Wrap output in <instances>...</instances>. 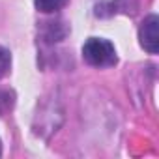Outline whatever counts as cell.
<instances>
[{
    "label": "cell",
    "instance_id": "5",
    "mask_svg": "<svg viewBox=\"0 0 159 159\" xmlns=\"http://www.w3.org/2000/svg\"><path fill=\"white\" fill-rule=\"evenodd\" d=\"M0 153H2V144H0Z\"/></svg>",
    "mask_w": 159,
    "mask_h": 159
},
{
    "label": "cell",
    "instance_id": "2",
    "mask_svg": "<svg viewBox=\"0 0 159 159\" xmlns=\"http://www.w3.org/2000/svg\"><path fill=\"white\" fill-rule=\"evenodd\" d=\"M139 39L140 45L144 47V51H148L150 54H157L159 52V17L155 13L148 15L140 28H139Z\"/></svg>",
    "mask_w": 159,
    "mask_h": 159
},
{
    "label": "cell",
    "instance_id": "1",
    "mask_svg": "<svg viewBox=\"0 0 159 159\" xmlns=\"http://www.w3.org/2000/svg\"><path fill=\"white\" fill-rule=\"evenodd\" d=\"M83 58L96 67H111L116 64L114 45L103 38H90L83 47Z\"/></svg>",
    "mask_w": 159,
    "mask_h": 159
},
{
    "label": "cell",
    "instance_id": "4",
    "mask_svg": "<svg viewBox=\"0 0 159 159\" xmlns=\"http://www.w3.org/2000/svg\"><path fill=\"white\" fill-rule=\"evenodd\" d=\"M10 66H11V54H10V51L4 49V47H0V77L8 75Z\"/></svg>",
    "mask_w": 159,
    "mask_h": 159
},
{
    "label": "cell",
    "instance_id": "3",
    "mask_svg": "<svg viewBox=\"0 0 159 159\" xmlns=\"http://www.w3.org/2000/svg\"><path fill=\"white\" fill-rule=\"evenodd\" d=\"M34 2L41 13H54L67 4V0H34Z\"/></svg>",
    "mask_w": 159,
    "mask_h": 159
}]
</instances>
